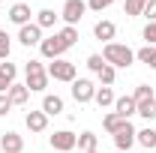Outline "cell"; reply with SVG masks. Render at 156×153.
Here are the masks:
<instances>
[{
    "instance_id": "14",
    "label": "cell",
    "mask_w": 156,
    "mask_h": 153,
    "mask_svg": "<svg viewBox=\"0 0 156 153\" xmlns=\"http://www.w3.org/2000/svg\"><path fill=\"white\" fill-rule=\"evenodd\" d=\"M30 18H33L30 3H12V9H9V21H12V24L24 27V24H30Z\"/></svg>"
},
{
    "instance_id": "33",
    "label": "cell",
    "mask_w": 156,
    "mask_h": 153,
    "mask_svg": "<svg viewBox=\"0 0 156 153\" xmlns=\"http://www.w3.org/2000/svg\"><path fill=\"white\" fill-rule=\"evenodd\" d=\"M147 21H156V0H147V6H144V12H141Z\"/></svg>"
},
{
    "instance_id": "1",
    "label": "cell",
    "mask_w": 156,
    "mask_h": 153,
    "mask_svg": "<svg viewBox=\"0 0 156 153\" xmlns=\"http://www.w3.org/2000/svg\"><path fill=\"white\" fill-rule=\"evenodd\" d=\"M102 60L108 66H114V69H129L135 63V51L129 45H123V42H108L102 48Z\"/></svg>"
},
{
    "instance_id": "29",
    "label": "cell",
    "mask_w": 156,
    "mask_h": 153,
    "mask_svg": "<svg viewBox=\"0 0 156 153\" xmlns=\"http://www.w3.org/2000/svg\"><path fill=\"white\" fill-rule=\"evenodd\" d=\"M153 87H150V84H138L135 87V93H132V99H135V102H144V99H153Z\"/></svg>"
},
{
    "instance_id": "27",
    "label": "cell",
    "mask_w": 156,
    "mask_h": 153,
    "mask_svg": "<svg viewBox=\"0 0 156 153\" xmlns=\"http://www.w3.org/2000/svg\"><path fill=\"white\" fill-rule=\"evenodd\" d=\"M81 153H87V150H96V135L93 132H81L78 135V144H75Z\"/></svg>"
},
{
    "instance_id": "12",
    "label": "cell",
    "mask_w": 156,
    "mask_h": 153,
    "mask_svg": "<svg viewBox=\"0 0 156 153\" xmlns=\"http://www.w3.org/2000/svg\"><path fill=\"white\" fill-rule=\"evenodd\" d=\"M114 114H120L123 120H129L132 114H138V102L132 96H117L114 99Z\"/></svg>"
},
{
    "instance_id": "3",
    "label": "cell",
    "mask_w": 156,
    "mask_h": 153,
    "mask_svg": "<svg viewBox=\"0 0 156 153\" xmlns=\"http://www.w3.org/2000/svg\"><path fill=\"white\" fill-rule=\"evenodd\" d=\"M45 69H48V78H54V81H66V84H72V81H75V63H69L66 57L51 60Z\"/></svg>"
},
{
    "instance_id": "34",
    "label": "cell",
    "mask_w": 156,
    "mask_h": 153,
    "mask_svg": "<svg viewBox=\"0 0 156 153\" xmlns=\"http://www.w3.org/2000/svg\"><path fill=\"white\" fill-rule=\"evenodd\" d=\"M9 111H12V102H9V96L0 93V117H6Z\"/></svg>"
},
{
    "instance_id": "23",
    "label": "cell",
    "mask_w": 156,
    "mask_h": 153,
    "mask_svg": "<svg viewBox=\"0 0 156 153\" xmlns=\"http://www.w3.org/2000/svg\"><path fill=\"white\" fill-rule=\"evenodd\" d=\"M57 36L63 39V45H66V48H72V45L78 42V27H69V24H63V27L57 30Z\"/></svg>"
},
{
    "instance_id": "24",
    "label": "cell",
    "mask_w": 156,
    "mask_h": 153,
    "mask_svg": "<svg viewBox=\"0 0 156 153\" xmlns=\"http://www.w3.org/2000/svg\"><path fill=\"white\" fill-rule=\"evenodd\" d=\"M144 6H147V0H123V12H126L129 18H138V15L144 12Z\"/></svg>"
},
{
    "instance_id": "19",
    "label": "cell",
    "mask_w": 156,
    "mask_h": 153,
    "mask_svg": "<svg viewBox=\"0 0 156 153\" xmlns=\"http://www.w3.org/2000/svg\"><path fill=\"white\" fill-rule=\"evenodd\" d=\"M135 60H138V63H144V66H150V69H156V45H144V48H138V51H135Z\"/></svg>"
},
{
    "instance_id": "37",
    "label": "cell",
    "mask_w": 156,
    "mask_h": 153,
    "mask_svg": "<svg viewBox=\"0 0 156 153\" xmlns=\"http://www.w3.org/2000/svg\"><path fill=\"white\" fill-rule=\"evenodd\" d=\"M114 153H123V150H114Z\"/></svg>"
},
{
    "instance_id": "6",
    "label": "cell",
    "mask_w": 156,
    "mask_h": 153,
    "mask_svg": "<svg viewBox=\"0 0 156 153\" xmlns=\"http://www.w3.org/2000/svg\"><path fill=\"white\" fill-rule=\"evenodd\" d=\"M93 96H96V84H93L90 78H75V81H72V99H75L78 105L93 102Z\"/></svg>"
},
{
    "instance_id": "10",
    "label": "cell",
    "mask_w": 156,
    "mask_h": 153,
    "mask_svg": "<svg viewBox=\"0 0 156 153\" xmlns=\"http://www.w3.org/2000/svg\"><path fill=\"white\" fill-rule=\"evenodd\" d=\"M93 36L102 39L105 45H108V42H114V36H117V24H114V21H108V18H99L96 24H93Z\"/></svg>"
},
{
    "instance_id": "7",
    "label": "cell",
    "mask_w": 156,
    "mask_h": 153,
    "mask_svg": "<svg viewBox=\"0 0 156 153\" xmlns=\"http://www.w3.org/2000/svg\"><path fill=\"white\" fill-rule=\"evenodd\" d=\"M48 141H51L54 153H72V150H75V144H78V135L69 132V129H60V132H54Z\"/></svg>"
},
{
    "instance_id": "13",
    "label": "cell",
    "mask_w": 156,
    "mask_h": 153,
    "mask_svg": "<svg viewBox=\"0 0 156 153\" xmlns=\"http://www.w3.org/2000/svg\"><path fill=\"white\" fill-rule=\"evenodd\" d=\"M24 126H27L30 132H45V129H48V114H45L42 108H39V111H27Z\"/></svg>"
},
{
    "instance_id": "2",
    "label": "cell",
    "mask_w": 156,
    "mask_h": 153,
    "mask_svg": "<svg viewBox=\"0 0 156 153\" xmlns=\"http://www.w3.org/2000/svg\"><path fill=\"white\" fill-rule=\"evenodd\" d=\"M24 75H27V90L30 93H42L45 87H48V69H45V63L42 60H30L27 66H24Z\"/></svg>"
},
{
    "instance_id": "30",
    "label": "cell",
    "mask_w": 156,
    "mask_h": 153,
    "mask_svg": "<svg viewBox=\"0 0 156 153\" xmlns=\"http://www.w3.org/2000/svg\"><path fill=\"white\" fill-rule=\"evenodd\" d=\"M141 36H144L147 45H156V21H147V27H144V33H141Z\"/></svg>"
},
{
    "instance_id": "17",
    "label": "cell",
    "mask_w": 156,
    "mask_h": 153,
    "mask_svg": "<svg viewBox=\"0 0 156 153\" xmlns=\"http://www.w3.org/2000/svg\"><path fill=\"white\" fill-rule=\"evenodd\" d=\"M9 102H12V105H27V99H30V90H27V84H18V81H15V84H12V87H9Z\"/></svg>"
},
{
    "instance_id": "36",
    "label": "cell",
    "mask_w": 156,
    "mask_h": 153,
    "mask_svg": "<svg viewBox=\"0 0 156 153\" xmlns=\"http://www.w3.org/2000/svg\"><path fill=\"white\" fill-rule=\"evenodd\" d=\"M87 153H99V150H87Z\"/></svg>"
},
{
    "instance_id": "8",
    "label": "cell",
    "mask_w": 156,
    "mask_h": 153,
    "mask_svg": "<svg viewBox=\"0 0 156 153\" xmlns=\"http://www.w3.org/2000/svg\"><path fill=\"white\" fill-rule=\"evenodd\" d=\"M135 135H138V129L126 120V123L114 132V147H117V150H123V153H129V147L135 144Z\"/></svg>"
},
{
    "instance_id": "22",
    "label": "cell",
    "mask_w": 156,
    "mask_h": 153,
    "mask_svg": "<svg viewBox=\"0 0 156 153\" xmlns=\"http://www.w3.org/2000/svg\"><path fill=\"white\" fill-rule=\"evenodd\" d=\"M123 123H126V120H123V117H120V114H114V111H108V114L102 117V129H105V132H108V135H114L117 129L123 126Z\"/></svg>"
},
{
    "instance_id": "18",
    "label": "cell",
    "mask_w": 156,
    "mask_h": 153,
    "mask_svg": "<svg viewBox=\"0 0 156 153\" xmlns=\"http://www.w3.org/2000/svg\"><path fill=\"white\" fill-rule=\"evenodd\" d=\"M135 144H141L144 150H156V129H153V126H147V129H138Z\"/></svg>"
},
{
    "instance_id": "5",
    "label": "cell",
    "mask_w": 156,
    "mask_h": 153,
    "mask_svg": "<svg viewBox=\"0 0 156 153\" xmlns=\"http://www.w3.org/2000/svg\"><path fill=\"white\" fill-rule=\"evenodd\" d=\"M84 12H87V0H66L63 9H60V18L69 27H78V21L84 18Z\"/></svg>"
},
{
    "instance_id": "20",
    "label": "cell",
    "mask_w": 156,
    "mask_h": 153,
    "mask_svg": "<svg viewBox=\"0 0 156 153\" xmlns=\"http://www.w3.org/2000/svg\"><path fill=\"white\" fill-rule=\"evenodd\" d=\"M57 12H54V9H39L36 12V24L39 27H42V30H48V27H54V24H57Z\"/></svg>"
},
{
    "instance_id": "9",
    "label": "cell",
    "mask_w": 156,
    "mask_h": 153,
    "mask_svg": "<svg viewBox=\"0 0 156 153\" xmlns=\"http://www.w3.org/2000/svg\"><path fill=\"white\" fill-rule=\"evenodd\" d=\"M42 27H39L36 21H30V24H24V27H18V42L24 45V48H33V45H39L42 42Z\"/></svg>"
},
{
    "instance_id": "31",
    "label": "cell",
    "mask_w": 156,
    "mask_h": 153,
    "mask_svg": "<svg viewBox=\"0 0 156 153\" xmlns=\"http://www.w3.org/2000/svg\"><path fill=\"white\" fill-rule=\"evenodd\" d=\"M102 66H105V60H102V54H90V57H87V69H90V72H99Z\"/></svg>"
},
{
    "instance_id": "35",
    "label": "cell",
    "mask_w": 156,
    "mask_h": 153,
    "mask_svg": "<svg viewBox=\"0 0 156 153\" xmlns=\"http://www.w3.org/2000/svg\"><path fill=\"white\" fill-rule=\"evenodd\" d=\"M15 3H30V0H15Z\"/></svg>"
},
{
    "instance_id": "4",
    "label": "cell",
    "mask_w": 156,
    "mask_h": 153,
    "mask_svg": "<svg viewBox=\"0 0 156 153\" xmlns=\"http://www.w3.org/2000/svg\"><path fill=\"white\" fill-rule=\"evenodd\" d=\"M66 51H69V48L63 45V39H60L57 33H51V36H45L42 42H39V54H42L45 60H60Z\"/></svg>"
},
{
    "instance_id": "21",
    "label": "cell",
    "mask_w": 156,
    "mask_h": 153,
    "mask_svg": "<svg viewBox=\"0 0 156 153\" xmlns=\"http://www.w3.org/2000/svg\"><path fill=\"white\" fill-rule=\"evenodd\" d=\"M114 90L111 87H96V96H93V102H96L99 108H108V105H114Z\"/></svg>"
},
{
    "instance_id": "16",
    "label": "cell",
    "mask_w": 156,
    "mask_h": 153,
    "mask_svg": "<svg viewBox=\"0 0 156 153\" xmlns=\"http://www.w3.org/2000/svg\"><path fill=\"white\" fill-rule=\"evenodd\" d=\"M42 111H45L48 117L63 114V99H60L57 93H45V96H42Z\"/></svg>"
},
{
    "instance_id": "11",
    "label": "cell",
    "mask_w": 156,
    "mask_h": 153,
    "mask_svg": "<svg viewBox=\"0 0 156 153\" xmlns=\"http://www.w3.org/2000/svg\"><path fill=\"white\" fill-rule=\"evenodd\" d=\"M15 75H18V66L9 63V60H3L0 63V93H9V87L15 84Z\"/></svg>"
},
{
    "instance_id": "25",
    "label": "cell",
    "mask_w": 156,
    "mask_h": 153,
    "mask_svg": "<svg viewBox=\"0 0 156 153\" xmlns=\"http://www.w3.org/2000/svg\"><path fill=\"white\" fill-rule=\"evenodd\" d=\"M96 78H99V84H102V87H111V84H114V78H117V69L105 63V66L96 72Z\"/></svg>"
},
{
    "instance_id": "26",
    "label": "cell",
    "mask_w": 156,
    "mask_h": 153,
    "mask_svg": "<svg viewBox=\"0 0 156 153\" xmlns=\"http://www.w3.org/2000/svg\"><path fill=\"white\" fill-rule=\"evenodd\" d=\"M138 114L144 117V120H156V96H153V99L138 102Z\"/></svg>"
},
{
    "instance_id": "28",
    "label": "cell",
    "mask_w": 156,
    "mask_h": 153,
    "mask_svg": "<svg viewBox=\"0 0 156 153\" xmlns=\"http://www.w3.org/2000/svg\"><path fill=\"white\" fill-rule=\"evenodd\" d=\"M9 54H12V39L6 30H0V60H9Z\"/></svg>"
},
{
    "instance_id": "15",
    "label": "cell",
    "mask_w": 156,
    "mask_h": 153,
    "mask_svg": "<svg viewBox=\"0 0 156 153\" xmlns=\"http://www.w3.org/2000/svg\"><path fill=\"white\" fill-rule=\"evenodd\" d=\"M0 147H3V153H21L24 150V138L18 132H3L0 135Z\"/></svg>"
},
{
    "instance_id": "32",
    "label": "cell",
    "mask_w": 156,
    "mask_h": 153,
    "mask_svg": "<svg viewBox=\"0 0 156 153\" xmlns=\"http://www.w3.org/2000/svg\"><path fill=\"white\" fill-rule=\"evenodd\" d=\"M111 3H114V0H87V9H93V12H105Z\"/></svg>"
}]
</instances>
